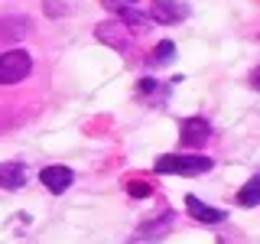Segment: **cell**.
I'll list each match as a JSON object with an SVG mask.
<instances>
[{
  "label": "cell",
  "mask_w": 260,
  "mask_h": 244,
  "mask_svg": "<svg viewBox=\"0 0 260 244\" xmlns=\"http://www.w3.org/2000/svg\"><path fill=\"white\" fill-rule=\"evenodd\" d=\"M43 10H46L49 20H62V16L72 10V0H46V4H43Z\"/></svg>",
  "instance_id": "cell-14"
},
{
  "label": "cell",
  "mask_w": 260,
  "mask_h": 244,
  "mask_svg": "<svg viewBox=\"0 0 260 244\" xmlns=\"http://www.w3.org/2000/svg\"><path fill=\"white\" fill-rule=\"evenodd\" d=\"M185 208H189V215L195 218V222H202V225H221V222H228V211L224 208L205 205L199 195H185Z\"/></svg>",
  "instance_id": "cell-8"
},
{
  "label": "cell",
  "mask_w": 260,
  "mask_h": 244,
  "mask_svg": "<svg viewBox=\"0 0 260 244\" xmlns=\"http://www.w3.org/2000/svg\"><path fill=\"white\" fill-rule=\"evenodd\" d=\"M39 182H43L52 195H62V192H69L72 182H75V173H72L69 166H62V163H52V166L39 169Z\"/></svg>",
  "instance_id": "cell-5"
},
{
  "label": "cell",
  "mask_w": 260,
  "mask_h": 244,
  "mask_svg": "<svg viewBox=\"0 0 260 244\" xmlns=\"http://www.w3.org/2000/svg\"><path fill=\"white\" fill-rule=\"evenodd\" d=\"M150 20H153V23H162V26L182 23V20H185V7L179 4V0H153V7H150Z\"/></svg>",
  "instance_id": "cell-7"
},
{
  "label": "cell",
  "mask_w": 260,
  "mask_h": 244,
  "mask_svg": "<svg viewBox=\"0 0 260 244\" xmlns=\"http://www.w3.org/2000/svg\"><path fill=\"white\" fill-rule=\"evenodd\" d=\"M250 88H254V92H260V65L250 72Z\"/></svg>",
  "instance_id": "cell-17"
},
{
  "label": "cell",
  "mask_w": 260,
  "mask_h": 244,
  "mask_svg": "<svg viewBox=\"0 0 260 244\" xmlns=\"http://www.w3.org/2000/svg\"><path fill=\"white\" fill-rule=\"evenodd\" d=\"M94 36L101 39V43H108L111 49H117V52H127L130 43H134V29H127L120 20L98 23V26H94Z\"/></svg>",
  "instance_id": "cell-3"
},
{
  "label": "cell",
  "mask_w": 260,
  "mask_h": 244,
  "mask_svg": "<svg viewBox=\"0 0 260 244\" xmlns=\"http://www.w3.org/2000/svg\"><path fill=\"white\" fill-rule=\"evenodd\" d=\"M234 202H238L241 208H257L260 205V169L254 176L247 179V182L238 189V195H234Z\"/></svg>",
  "instance_id": "cell-10"
},
{
  "label": "cell",
  "mask_w": 260,
  "mask_h": 244,
  "mask_svg": "<svg viewBox=\"0 0 260 244\" xmlns=\"http://www.w3.org/2000/svg\"><path fill=\"white\" fill-rule=\"evenodd\" d=\"M104 7H111V10H117V7H127V4H137V0H101Z\"/></svg>",
  "instance_id": "cell-16"
},
{
  "label": "cell",
  "mask_w": 260,
  "mask_h": 244,
  "mask_svg": "<svg viewBox=\"0 0 260 244\" xmlns=\"http://www.w3.org/2000/svg\"><path fill=\"white\" fill-rule=\"evenodd\" d=\"M137 95H140V98H159V101H166V88H162L156 78H140V81H137Z\"/></svg>",
  "instance_id": "cell-12"
},
{
  "label": "cell",
  "mask_w": 260,
  "mask_h": 244,
  "mask_svg": "<svg viewBox=\"0 0 260 244\" xmlns=\"http://www.w3.org/2000/svg\"><path fill=\"white\" fill-rule=\"evenodd\" d=\"M176 55V43L173 39H162V43L153 49V55H150V65H162V62H169Z\"/></svg>",
  "instance_id": "cell-13"
},
{
  "label": "cell",
  "mask_w": 260,
  "mask_h": 244,
  "mask_svg": "<svg viewBox=\"0 0 260 244\" xmlns=\"http://www.w3.org/2000/svg\"><path fill=\"white\" fill-rule=\"evenodd\" d=\"M114 13H117V20L124 23L127 29H143V26H146L143 13H140V10H134V4H127V7H117Z\"/></svg>",
  "instance_id": "cell-11"
},
{
  "label": "cell",
  "mask_w": 260,
  "mask_h": 244,
  "mask_svg": "<svg viewBox=\"0 0 260 244\" xmlns=\"http://www.w3.org/2000/svg\"><path fill=\"white\" fill-rule=\"evenodd\" d=\"M211 137V124L205 117H185L182 127H179V140L182 146H202Z\"/></svg>",
  "instance_id": "cell-6"
},
{
  "label": "cell",
  "mask_w": 260,
  "mask_h": 244,
  "mask_svg": "<svg viewBox=\"0 0 260 244\" xmlns=\"http://www.w3.org/2000/svg\"><path fill=\"white\" fill-rule=\"evenodd\" d=\"M215 160L211 157H202V153H166V157L156 160V173L162 176H205L211 173Z\"/></svg>",
  "instance_id": "cell-1"
},
{
  "label": "cell",
  "mask_w": 260,
  "mask_h": 244,
  "mask_svg": "<svg viewBox=\"0 0 260 244\" xmlns=\"http://www.w3.org/2000/svg\"><path fill=\"white\" fill-rule=\"evenodd\" d=\"M26 186V166L23 163H0V189H23Z\"/></svg>",
  "instance_id": "cell-9"
},
{
  "label": "cell",
  "mask_w": 260,
  "mask_h": 244,
  "mask_svg": "<svg viewBox=\"0 0 260 244\" xmlns=\"http://www.w3.org/2000/svg\"><path fill=\"white\" fill-rule=\"evenodd\" d=\"M32 72V55L26 49H7L0 52V85H20Z\"/></svg>",
  "instance_id": "cell-2"
},
{
  "label": "cell",
  "mask_w": 260,
  "mask_h": 244,
  "mask_svg": "<svg viewBox=\"0 0 260 244\" xmlns=\"http://www.w3.org/2000/svg\"><path fill=\"white\" fill-rule=\"evenodd\" d=\"M32 33V20L26 13H7L0 16V46L7 43H20V39H26Z\"/></svg>",
  "instance_id": "cell-4"
},
{
  "label": "cell",
  "mask_w": 260,
  "mask_h": 244,
  "mask_svg": "<svg viewBox=\"0 0 260 244\" xmlns=\"http://www.w3.org/2000/svg\"><path fill=\"white\" fill-rule=\"evenodd\" d=\"M127 195H130V199H150L153 189L146 182H127Z\"/></svg>",
  "instance_id": "cell-15"
}]
</instances>
